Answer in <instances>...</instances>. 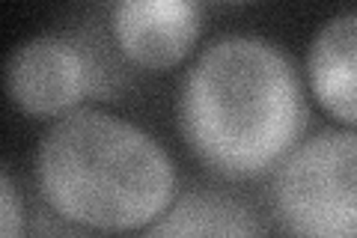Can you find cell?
I'll list each match as a JSON object with an SVG mask.
<instances>
[{"mask_svg":"<svg viewBox=\"0 0 357 238\" xmlns=\"http://www.w3.org/2000/svg\"><path fill=\"white\" fill-rule=\"evenodd\" d=\"M149 235H259L265 226L256 211L238 197L218 194V191H191L176 197L173 206L155 221Z\"/></svg>","mask_w":357,"mask_h":238,"instance_id":"cell-7","label":"cell"},{"mask_svg":"<svg viewBox=\"0 0 357 238\" xmlns=\"http://www.w3.org/2000/svg\"><path fill=\"white\" fill-rule=\"evenodd\" d=\"M203 33L199 0H114L110 36L116 51L143 72L176 69Z\"/></svg>","mask_w":357,"mask_h":238,"instance_id":"cell-5","label":"cell"},{"mask_svg":"<svg viewBox=\"0 0 357 238\" xmlns=\"http://www.w3.org/2000/svg\"><path fill=\"white\" fill-rule=\"evenodd\" d=\"M218 3H248V0H218Z\"/></svg>","mask_w":357,"mask_h":238,"instance_id":"cell-9","label":"cell"},{"mask_svg":"<svg viewBox=\"0 0 357 238\" xmlns=\"http://www.w3.org/2000/svg\"><path fill=\"white\" fill-rule=\"evenodd\" d=\"M310 93L342 126L357 128V13L333 15L307 51Z\"/></svg>","mask_w":357,"mask_h":238,"instance_id":"cell-6","label":"cell"},{"mask_svg":"<svg viewBox=\"0 0 357 238\" xmlns=\"http://www.w3.org/2000/svg\"><path fill=\"white\" fill-rule=\"evenodd\" d=\"M176 110L188 149L223 179L277 170L310 119L292 60L259 36L211 42L185 75Z\"/></svg>","mask_w":357,"mask_h":238,"instance_id":"cell-1","label":"cell"},{"mask_svg":"<svg viewBox=\"0 0 357 238\" xmlns=\"http://www.w3.org/2000/svg\"><path fill=\"white\" fill-rule=\"evenodd\" d=\"M36 185L48 209L81 230L146 232L173 206L178 176L146 128L107 110L77 107L42 134Z\"/></svg>","mask_w":357,"mask_h":238,"instance_id":"cell-2","label":"cell"},{"mask_svg":"<svg viewBox=\"0 0 357 238\" xmlns=\"http://www.w3.org/2000/svg\"><path fill=\"white\" fill-rule=\"evenodd\" d=\"M93 84V60L57 33L21 42L6 60V96L27 117H66L81 107Z\"/></svg>","mask_w":357,"mask_h":238,"instance_id":"cell-4","label":"cell"},{"mask_svg":"<svg viewBox=\"0 0 357 238\" xmlns=\"http://www.w3.org/2000/svg\"><path fill=\"white\" fill-rule=\"evenodd\" d=\"M0 202H3V209H0V230H3L6 238H15L24 230V202H21L13 173L6 167L0 173Z\"/></svg>","mask_w":357,"mask_h":238,"instance_id":"cell-8","label":"cell"},{"mask_svg":"<svg viewBox=\"0 0 357 238\" xmlns=\"http://www.w3.org/2000/svg\"><path fill=\"white\" fill-rule=\"evenodd\" d=\"M271 214L283 232L357 238V128H325L274 170Z\"/></svg>","mask_w":357,"mask_h":238,"instance_id":"cell-3","label":"cell"}]
</instances>
